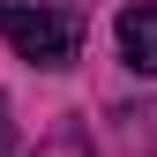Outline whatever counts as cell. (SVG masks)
Returning <instances> with one entry per match:
<instances>
[{"label": "cell", "instance_id": "1", "mask_svg": "<svg viewBox=\"0 0 157 157\" xmlns=\"http://www.w3.org/2000/svg\"><path fill=\"white\" fill-rule=\"evenodd\" d=\"M0 37L37 67H67L75 60V23L60 8H37V0H0Z\"/></svg>", "mask_w": 157, "mask_h": 157}, {"label": "cell", "instance_id": "2", "mask_svg": "<svg viewBox=\"0 0 157 157\" xmlns=\"http://www.w3.org/2000/svg\"><path fill=\"white\" fill-rule=\"evenodd\" d=\"M120 60L135 75H157V8H127L120 15Z\"/></svg>", "mask_w": 157, "mask_h": 157}, {"label": "cell", "instance_id": "3", "mask_svg": "<svg viewBox=\"0 0 157 157\" xmlns=\"http://www.w3.org/2000/svg\"><path fill=\"white\" fill-rule=\"evenodd\" d=\"M15 150V127H8V97H0V157Z\"/></svg>", "mask_w": 157, "mask_h": 157}]
</instances>
